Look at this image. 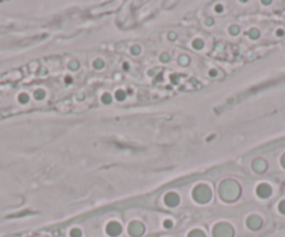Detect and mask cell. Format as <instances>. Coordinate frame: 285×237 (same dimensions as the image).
Instances as JSON below:
<instances>
[{"label": "cell", "mask_w": 285, "mask_h": 237, "mask_svg": "<svg viewBox=\"0 0 285 237\" xmlns=\"http://www.w3.org/2000/svg\"><path fill=\"white\" fill-rule=\"evenodd\" d=\"M234 230L228 225H218L214 229V237H232Z\"/></svg>", "instance_id": "6da1fadb"}, {"label": "cell", "mask_w": 285, "mask_h": 237, "mask_svg": "<svg viewBox=\"0 0 285 237\" xmlns=\"http://www.w3.org/2000/svg\"><path fill=\"white\" fill-rule=\"evenodd\" d=\"M106 232H108V234H110V236H118V234L122 232V227H120L119 223L112 222L106 226Z\"/></svg>", "instance_id": "7a4b0ae2"}, {"label": "cell", "mask_w": 285, "mask_h": 237, "mask_svg": "<svg viewBox=\"0 0 285 237\" xmlns=\"http://www.w3.org/2000/svg\"><path fill=\"white\" fill-rule=\"evenodd\" d=\"M129 232H130V234H133V236H140L141 233L144 232V227L141 226L140 223H133V225H130V227H129Z\"/></svg>", "instance_id": "3957f363"}, {"label": "cell", "mask_w": 285, "mask_h": 237, "mask_svg": "<svg viewBox=\"0 0 285 237\" xmlns=\"http://www.w3.org/2000/svg\"><path fill=\"white\" fill-rule=\"evenodd\" d=\"M189 237H205V234L201 230H195L189 234Z\"/></svg>", "instance_id": "277c9868"}, {"label": "cell", "mask_w": 285, "mask_h": 237, "mask_svg": "<svg viewBox=\"0 0 285 237\" xmlns=\"http://www.w3.org/2000/svg\"><path fill=\"white\" fill-rule=\"evenodd\" d=\"M70 236L71 237H80L81 232L79 230V229H73V230H71V233H70Z\"/></svg>", "instance_id": "5b68a950"}]
</instances>
